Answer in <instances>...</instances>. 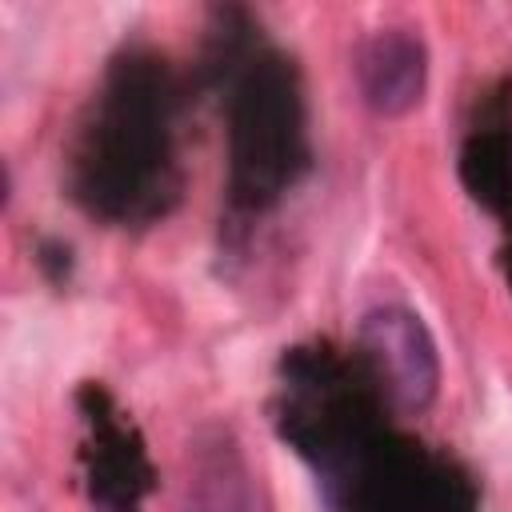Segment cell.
Returning a JSON list of instances; mask_svg holds the SVG:
<instances>
[{
	"label": "cell",
	"mask_w": 512,
	"mask_h": 512,
	"mask_svg": "<svg viewBox=\"0 0 512 512\" xmlns=\"http://www.w3.org/2000/svg\"><path fill=\"white\" fill-rule=\"evenodd\" d=\"M360 344L380 368L400 412L420 416L440 396V348L420 320V312L404 304H380L360 320Z\"/></svg>",
	"instance_id": "6da1fadb"
},
{
	"label": "cell",
	"mask_w": 512,
	"mask_h": 512,
	"mask_svg": "<svg viewBox=\"0 0 512 512\" xmlns=\"http://www.w3.org/2000/svg\"><path fill=\"white\" fill-rule=\"evenodd\" d=\"M360 100L384 116H408L428 92V48L412 28H380L356 52Z\"/></svg>",
	"instance_id": "7a4b0ae2"
},
{
	"label": "cell",
	"mask_w": 512,
	"mask_h": 512,
	"mask_svg": "<svg viewBox=\"0 0 512 512\" xmlns=\"http://www.w3.org/2000/svg\"><path fill=\"white\" fill-rule=\"evenodd\" d=\"M180 512H252V472L228 428H204L188 444Z\"/></svg>",
	"instance_id": "3957f363"
}]
</instances>
